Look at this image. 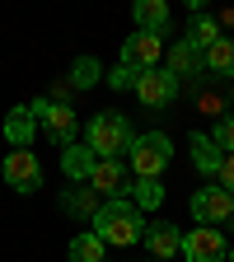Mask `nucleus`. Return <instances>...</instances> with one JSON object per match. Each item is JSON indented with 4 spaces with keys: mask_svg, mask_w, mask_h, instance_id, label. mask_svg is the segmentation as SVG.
<instances>
[{
    "mask_svg": "<svg viewBox=\"0 0 234 262\" xmlns=\"http://www.w3.org/2000/svg\"><path fill=\"white\" fill-rule=\"evenodd\" d=\"M94 234L113 248H131L145 239V215L131 206V196H113V202H103L94 211Z\"/></svg>",
    "mask_w": 234,
    "mask_h": 262,
    "instance_id": "1",
    "label": "nucleus"
},
{
    "mask_svg": "<svg viewBox=\"0 0 234 262\" xmlns=\"http://www.w3.org/2000/svg\"><path fill=\"white\" fill-rule=\"evenodd\" d=\"M84 145L98 155V159H122L136 145V131H131L126 113H94L89 126H84Z\"/></svg>",
    "mask_w": 234,
    "mask_h": 262,
    "instance_id": "2",
    "label": "nucleus"
},
{
    "mask_svg": "<svg viewBox=\"0 0 234 262\" xmlns=\"http://www.w3.org/2000/svg\"><path fill=\"white\" fill-rule=\"evenodd\" d=\"M169 159H174V141L164 136V131H145V136H136V145H131V169H136V178H159L169 169Z\"/></svg>",
    "mask_w": 234,
    "mask_h": 262,
    "instance_id": "3",
    "label": "nucleus"
},
{
    "mask_svg": "<svg viewBox=\"0 0 234 262\" xmlns=\"http://www.w3.org/2000/svg\"><path fill=\"white\" fill-rule=\"evenodd\" d=\"M33 117L42 122L47 131V141L61 145V150H71L75 136H80V122H75V108H66V103H33Z\"/></svg>",
    "mask_w": 234,
    "mask_h": 262,
    "instance_id": "4",
    "label": "nucleus"
},
{
    "mask_svg": "<svg viewBox=\"0 0 234 262\" xmlns=\"http://www.w3.org/2000/svg\"><path fill=\"white\" fill-rule=\"evenodd\" d=\"M192 220L197 225H225V220H234V196L225 192V187H202V192H192Z\"/></svg>",
    "mask_w": 234,
    "mask_h": 262,
    "instance_id": "5",
    "label": "nucleus"
},
{
    "mask_svg": "<svg viewBox=\"0 0 234 262\" xmlns=\"http://www.w3.org/2000/svg\"><path fill=\"white\" fill-rule=\"evenodd\" d=\"M136 98L145 108H169L174 98H178V75L169 71V66H155V71H145L136 80Z\"/></svg>",
    "mask_w": 234,
    "mask_h": 262,
    "instance_id": "6",
    "label": "nucleus"
},
{
    "mask_svg": "<svg viewBox=\"0 0 234 262\" xmlns=\"http://www.w3.org/2000/svg\"><path fill=\"white\" fill-rule=\"evenodd\" d=\"M159 56H164V42L155 38V33H131V38L122 42V61H117V66L145 75V71H155V66H159Z\"/></svg>",
    "mask_w": 234,
    "mask_h": 262,
    "instance_id": "7",
    "label": "nucleus"
},
{
    "mask_svg": "<svg viewBox=\"0 0 234 262\" xmlns=\"http://www.w3.org/2000/svg\"><path fill=\"white\" fill-rule=\"evenodd\" d=\"M5 183L14 192H38L42 187V164L33 150H10L5 155Z\"/></svg>",
    "mask_w": 234,
    "mask_h": 262,
    "instance_id": "8",
    "label": "nucleus"
},
{
    "mask_svg": "<svg viewBox=\"0 0 234 262\" xmlns=\"http://www.w3.org/2000/svg\"><path fill=\"white\" fill-rule=\"evenodd\" d=\"M178 253H187V262H220L229 248H225V234H220V229L197 225V229H187V234H183V248H178Z\"/></svg>",
    "mask_w": 234,
    "mask_h": 262,
    "instance_id": "9",
    "label": "nucleus"
},
{
    "mask_svg": "<svg viewBox=\"0 0 234 262\" xmlns=\"http://www.w3.org/2000/svg\"><path fill=\"white\" fill-rule=\"evenodd\" d=\"M141 244L150 248V257L169 262V257L183 248V229H178V225H169V220H155V225H145V239H141Z\"/></svg>",
    "mask_w": 234,
    "mask_h": 262,
    "instance_id": "10",
    "label": "nucleus"
},
{
    "mask_svg": "<svg viewBox=\"0 0 234 262\" xmlns=\"http://www.w3.org/2000/svg\"><path fill=\"white\" fill-rule=\"evenodd\" d=\"M89 183H94L98 196H108V202H113V196H126V164L122 159H98Z\"/></svg>",
    "mask_w": 234,
    "mask_h": 262,
    "instance_id": "11",
    "label": "nucleus"
},
{
    "mask_svg": "<svg viewBox=\"0 0 234 262\" xmlns=\"http://www.w3.org/2000/svg\"><path fill=\"white\" fill-rule=\"evenodd\" d=\"M33 136H38V117H33V108H10V117H5V141L14 150H28Z\"/></svg>",
    "mask_w": 234,
    "mask_h": 262,
    "instance_id": "12",
    "label": "nucleus"
},
{
    "mask_svg": "<svg viewBox=\"0 0 234 262\" xmlns=\"http://www.w3.org/2000/svg\"><path fill=\"white\" fill-rule=\"evenodd\" d=\"M94 164H98V155L89 150V145H71V150H61V169H66V178L71 183H84L89 173H94Z\"/></svg>",
    "mask_w": 234,
    "mask_h": 262,
    "instance_id": "13",
    "label": "nucleus"
},
{
    "mask_svg": "<svg viewBox=\"0 0 234 262\" xmlns=\"http://www.w3.org/2000/svg\"><path fill=\"white\" fill-rule=\"evenodd\" d=\"M136 33H155V38H159V33L164 28H169V5H164V0H136Z\"/></svg>",
    "mask_w": 234,
    "mask_h": 262,
    "instance_id": "14",
    "label": "nucleus"
},
{
    "mask_svg": "<svg viewBox=\"0 0 234 262\" xmlns=\"http://www.w3.org/2000/svg\"><path fill=\"white\" fill-rule=\"evenodd\" d=\"M202 66H206V52H197L187 38H183V42H174V52H169V71H174L178 80H183V75H197Z\"/></svg>",
    "mask_w": 234,
    "mask_h": 262,
    "instance_id": "15",
    "label": "nucleus"
},
{
    "mask_svg": "<svg viewBox=\"0 0 234 262\" xmlns=\"http://www.w3.org/2000/svg\"><path fill=\"white\" fill-rule=\"evenodd\" d=\"M187 145H192V164H197V173H220V159H225V155L216 150V141L206 136V131H197Z\"/></svg>",
    "mask_w": 234,
    "mask_h": 262,
    "instance_id": "16",
    "label": "nucleus"
},
{
    "mask_svg": "<svg viewBox=\"0 0 234 262\" xmlns=\"http://www.w3.org/2000/svg\"><path fill=\"white\" fill-rule=\"evenodd\" d=\"M220 38H225V33H220V19H211V14H197V19H192V28H187V42H192L197 52L216 47Z\"/></svg>",
    "mask_w": 234,
    "mask_h": 262,
    "instance_id": "17",
    "label": "nucleus"
},
{
    "mask_svg": "<svg viewBox=\"0 0 234 262\" xmlns=\"http://www.w3.org/2000/svg\"><path fill=\"white\" fill-rule=\"evenodd\" d=\"M159 202H164V183H159V178H136V187H131V206L145 215V211H155Z\"/></svg>",
    "mask_w": 234,
    "mask_h": 262,
    "instance_id": "18",
    "label": "nucleus"
},
{
    "mask_svg": "<svg viewBox=\"0 0 234 262\" xmlns=\"http://www.w3.org/2000/svg\"><path fill=\"white\" fill-rule=\"evenodd\" d=\"M103 239H98L94 234V229H89V234H75L71 239V262H103Z\"/></svg>",
    "mask_w": 234,
    "mask_h": 262,
    "instance_id": "19",
    "label": "nucleus"
},
{
    "mask_svg": "<svg viewBox=\"0 0 234 262\" xmlns=\"http://www.w3.org/2000/svg\"><path fill=\"white\" fill-rule=\"evenodd\" d=\"M206 71L211 75H234V38H220L216 47H206Z\"/></svg>",
    "mask_w": 234,
    "mask_h": 262,
    "instance_id": "20",
    "label": "nucleus"
},
{
    "mask_svg": "<svg viewBox=\"0 0 234 262\" xmlns=\"http://www.w3.org/2000/svg\"><path fill=\"white\" fill-rule=\"evenodd\" d=\"M71 84H75V89L98 84V61H94V56H80V61L71 66Z\"/></svg>",
    "mask_w": 234,
    "mask_h": 262,
    "instance_id": "21",
    "label": "nucleus"
},
{
    "mask_svg": "<svg viewBox=\"0 0 234 262\" xmlns=\"http://www.w3.org/2000/svg\"><path fill=\"white\" fill-rule=\"evenodd\" d=\"M211 141H216V150H220V155H234V113H229V117H220V122L211 126Z\"/></svg>",
    "mask_w": 234,
    "mask_h": 262,
    "instance_id": "22",
    "label": "nucleus"
},
{
    "mask_svg": "<svg viewBox=\"0 0 234 262\" xmlns=\"http://www.w3.org/2000/svg\"><path fill=\"white\" fill-rule=\"evenodd\" d=\"M61 206H66V211H80V215H94V211H98L89 192H66V196H61Z\"/></svg>",
    "mask_w": 234,
    "mask_h": 262,
    "instance_id": "23",
    "label": "nucleus"
},
{
    "mask_svg": "<svg viewBox=\"0 0 234 262\" xmlns=\"http://www.w3.org/2000/svg\"><path fill=\"white\" fill-rule=\"evenodd\" d=\"M136 80H141V75H136V71H126V66H117V71L108 75V84H113V89H136Z\"/></svg>",
    "mask_w": 234,
    "mask_h": 262,
    "instance_id": "24",
    "label": "nucleus"
},
{
    "mask_svg": "<svg viewBox=\"0 0 234 262\" xmlns=\"http://www.w3.org/2000/svg\"><path fill=\"white\" fill-rule=\"evenodd\" d=\"M216 178H220V187L234 196V155H225V159H220V173H216Z\"/></svg>",
    "mask_w": 234,
    "mask_h": 262,
    "instance_id": "25",
    "label": "nucleus"
},
{
    "mask_svg": "<svg viewBox=\"0 0 234 262\" xmlns=\"http://www.w3.org/2000/svg\"><path fill=\"white\" fill-rule=\"evenodd\" d=\"M229 262H234V244H229Z\"/></svg>",
    "mask_w": 234,
    "mask_h": 262,
    "instance_id": "26",
    "label": "nucleus"
},
{
    "mask_svg": "<svg viewBox=\"0 0 234 262\" xmlns=\"http://www.w3.org/2000/svg\"><path fill=\"white\" fill-rule=\"evenodd\" d=\"M145 262H159V257H145Z\"/></svg>",
    "mask_w": 234,
    "mask_h": 262,
    "instance_id": "27",
    "label": "nucleus"
}]
</instances>
